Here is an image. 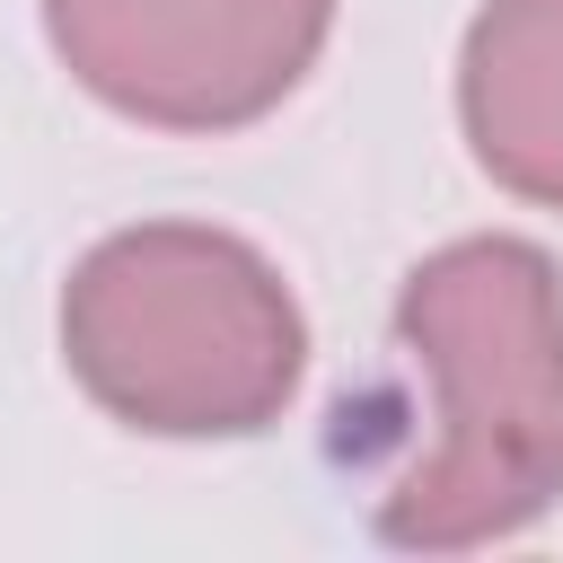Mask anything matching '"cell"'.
<instances>
[{"label":"cell","mask_w":563,"mask_h":563,"mask_svg":"<svg viewBox=\"0 0 563 563\" xmlns=\"http://www.w3.org/2000/svg\"><path fill=\"white\" fill-rule=\"evenodd\" d=\"M413 369L440 396V440L396 475L378 528L396 545H484L563 493V290L537 246H440L396 308Z\"/></svg>","instance_id":"cell-1"},{"label":"cell","mask_w":563,"mask_h":563,"mask_svg":"<svg viewBox=\"0 0 563 563\" xmlns=\"http://www.w3.org/2000/svg\"><path fill=\"white\" fill-rule=\"evenodd\" d=\"M70 378L132 431H264L299 387V308L273 264L220 229H123L62 290Z\"/></svg>","instance_id":"cell-2"},{"label":"cell","mask_w":563,"mask_h":563,"mask_svg":"<svg viewBox=\"0 0 563 563\" xmlns=\"http://www.w3.org/2000/svg\"><path fill=\"white\" fill-rule=\"evenodd\" d=\"M334 0H44L53 53L132 123L229 132L273 114L325 44Z\"/></svg>","instance_id":"cell-3"},{"label":"cell","mask_w":563,"mask_h":563,"mask_svg":"<svg viewBox=\"0 0 563 563\" xmlns=\"http://www.w3.org/2000/svg\"><path fill=\"white\" fill-rule=\"evenodd\" d=\"M457 106L475 158L563 211V0H493L457 62Z\"/></svg>","instance_id":"cell-4"}]
</instances>
